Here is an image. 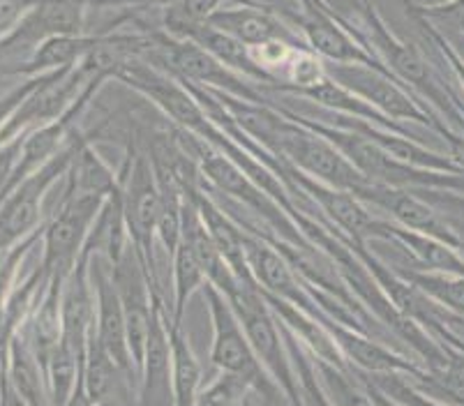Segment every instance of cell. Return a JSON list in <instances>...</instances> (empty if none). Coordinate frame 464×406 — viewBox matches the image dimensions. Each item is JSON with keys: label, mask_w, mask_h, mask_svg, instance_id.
Instances as JSON below:
<instances>
[{"label": "cell", "mask_w": 464, "mask_h": 406, "mask_svg": "<svg viewBox=\"0 0 464 406\" xmlns=\"http://www.w3.org/2000/svg\"><path fill=\"white\" fill-rule=\"evenodd\" d=\"M294 3H296V5H301L303 10H324V12H333L331 7H328L326 3H324V0H294ZM333 14H335V12H333Z\"/></svg>", "instance_id": "83f0119b"}, {"label": "cell", "mask_w": 464, "mask_h": 406, "mask_svg": "<svg viewBox=\"0 0 464 406\" xmlns=\"http://www.w3.org/2000/svg\"><path fill=\"white\" fill-rule=\"evenodd\" d=\"M246 231V259L247 268H250L252 279L256 282L264 294L276 295V298L286 300V303L296 304L301 310L310 312L316 319L322 316V310L312 303L310 294L303 286L301 277L289 261L285 259V254L276 247L273 243L264 238V236L255 234V231Z\"/></svg>", "instance_id": "9c48e42d"}, {"label": "cell", "mask_w": 464, "mask_h": 406, "mask_svg": "<svg viewBox=\"0 0 464 406\" xmlns=\"http://www.w3.org/2000/svg\"><path fill=\"white\" fill-rule=\"evenodd\" d=\"M273 155L319 183L356 194L361 201H365L374 189V183H370L368 178L362 176L331 141L289 118H286V125L282 127Z\"/></svg>", "instance_id": "277c9868"}, {"label": "cell", "mask_w": 464, "mask_h": 406, "mask_svg": "<svg viewBox=\"0 0 464 406\" xmlns=\"http://www.w3.org/2000/svg\"><path fill=\"white\" fill-rule=\"evenodd\" d=\"M169 342H171V391L174 406H194L201 391V365L194 355L192 344L169 316Z\"/></svg>", "instance_id": "9a60e30c"}, {"label": "cell", "mask_w": 464, "mask_h": 406, "mask_svg": "<svg viewBox=\"0 0 464 406\" xmlns=\"http://www.w3.org/2000/svg\"><path fill=\"white\" fill-rule=\"evenodd\" d=\"M91 285L92 294H95V325H92V333H95L104 353L139 386V376L137 370H134L132 353H130L123 303H121V295H118L116 285H113L111 261L107 259V254L91 252Z\"/></svg>", "instance_id": "52a82bcc"}, {"label": "cell", "mask_w": 464, "mask_h": 406, "mask_svg": "<svg viewBox=\"0 0 464 406\" xmlns=\"http://www.w3.org/2000/svg\"><path fill=\"white\" fill-rule=\"evenodd\" d=\"M416 197L423 198L425 203H430L432 208H437L439 213L446 215L450 222L458 227V222L464 224V192L462 189H411Z\"/></svg>", "instance_id": "7402d4cb"}, {"label": "cell", "mask_w": 464, "mask_h": 406, "mask_svg": "<svg viewBox=\"0 0 464 406\" xmlns=\"http://www.w3.org/2000/svg\"><path fill=\"white\" fill-rule=\"evenodd\" d=\"M413 19H416L420 25H423V33L430 37V42H432L434 51H437L439 56L444 58V63H446V65H449L450 74H453L455 83H458V88H459V91H462V95H464V61H462V58H459V53L453 49V46L449 44V40H446V37H444V33L437 31V28H434L432 24H428V21H425V19H419V16H413Z\"/></svg>", "instance_id": "cb8c5ba5"}, {"label": "cell", "mask_w": 464, "mask_h": 406, "mask_svg": "<svg viewBox=\"0 0 464 406\" xmlns=\"http://www.w3.org/2000/svg\"><path fill=\"white\" fill-rule=\"evenodd\" d=\"M67 185L77 194L109 198L121 189V173L111 171V167L97 155L95 148L83 137L67 171Z\"/></svg>", "instance_id": "5bb4252c"}, {"label": "cell", "mask_w": 464, "mask_h": 406, "mask_svg": "<svg viewBox=\"0 0 464 406\" xmlns=\"http://www.w3.org/2000/svg\"><path fill=\"white\" fill-rule=\"evenodd\" d=\"M398 3H402V5H404V10H407V14H409V12H411V7H413V0H398Z\"/></svg>", "instance_id": "f1b7e54d"}, {"label": "cell", "mask_w": 464, "mask_h": 406, "mask_svg": "<svg viewBox=\"0 0 464 406\" xmlns=\"http://www.w3.org/2000/svg\"><path fill=\"white\" fill-rule=\"evenodd\" d=\"M227 298H229L240 325L246 330L256 358L266 367L268 376L276 381V386L285 392L289 406H303L301 386H298L296 372L291 365L282 325L261 295L259 286L240 285L238 282V286L231 294H227Z\"/></svg>", "instance_id": "7a4b0ae2"}, {"label": "cell", "mask_w": 464, "mask_h": 406, "mask_svg": "<svg viewBox=\"0 0 464 406\" xmlns=\"http://www.w3.org/2000/svg\"><path fill=\"white\" fill-rule=\"evenodd\" d=\"M210 28L234 37L247 49L266 44V42H289L294 46L307 49L301 31L289 21L282 19L276 12L266 10V7L255 5V3H240L231 0L229 5L215 12L208 19Z\"/></svg>", "instance_id": "30bf717a"}, {"label": "cell", "mask_w": 464, "mask_h": 406, "mask_svg": "<svg viewBox=\"0 0 464 406\" xmlns=\"http://www.w3.org/2000/svg\"><path fill=\"white\" fill-rule=\"evenodd\" d=\"M231 0H179L176 5L162 10V31L169 35L185 37L189 31L208 24L210 16L229 5Z\"/></svg>", "instance_id": "ffe728a7"}, {"label": "cell", "mask_w": 464, "mask_h": 406, "mask_svg": "<svg viewBox=\"0 0 464 406\" xmlns=\"http://www.w3.org/2000/svg\"><path fill=\"white\" fill-rule=\"evenodd\" d=\"M282 335H285L286 349H289L291 365H294L298 386H301L303 406H335L331 400H328L326 391H324L322 379H319V374H316L310 351H307L305 346L301 344V340H298V337L294 335L291 330H286L285 325H282Z\"/></svg>", "instance_id": "d6986e66"}, {"label": "cell", "mask_w": 464, "mask_h": 406, "mask_svg": "<svg viewBox=\"0 0 464 406\" xmlns=\"http://www.w3.org/2000/svg\"><path fill=\"white\" fill-rule=\"evenodd\" d=\"M134 406H174L169 312L158 286H153V319H150L146 355H143L141 374H139V400Z\"/></svg>", "instance_id": "8fae6325"}, {"label": "cell", "mask_w": 464, "mask_h": 406, "mask_svg": "<svg viewBox=\"0 0 464 406\" xmlns=\"http://www.w3.org/2000/svg\"><path fill=\"white\" fill-rule=\"evenodd\" d=\"M121 198H123V218L130 240L137 247L143 266L149 268L153 286H158L153 256L160 215H162V192H160L153 160L143 150L130 152L125 160V169L121 171Z\"/></svg>", "instance_id": "5b68a950"}, {"label": "cell", "mask_w": 464, "mask_h": 406, "mask_svg": "<svg viewBox=\"0 0 464 406\" xmlns=\"http://www.w3.org/2000/svg\"><path fill=\"white\" fill-rule=\"evenodd\" d=\"M314 362V370L322 379V386L326 391L328 400L333 401L335 406H377V401L372 400L370 391L365 388L361 379L353 374L349 367H337L331 365V362H324V361H316L312 358Z\"/></svg>", "instance_id": "ac0fdd59"}, {"label": "cell", "mask_w": 464, "mask_h": 406, "mask_svg": "<svg viewBox=\"0 0 464 406\" xmlns=\"http://www.w3.org/2000/svg\"><path fill=\"white\" fill-rule=\"evenodd\" d=\"M411 16L425 19L434 28H439V31L462 33L464 35V0H450V3L434 7V10L413 12Z\"/></svg>", "instance_id": "603a6c76"}, {"label": "cell", "mask_w": 464, "mask_h": 406, "mask_svg": "<svg viewBox=\"0 0 464 406\" xmlns=\"http://www.w3.org/2000/svg\"><path fill=\"white\" fill-rule=\"evenodd\" d=\"M95 44V35H56L46 37L37 44L33 56L21 70V79H35V76L52 74V72L74 67L91 53Z\"/></svg>", "instance_id": "4fadbf2b"}, {"label": "cell", "mask_w": 464, "mask_h": 406, "mask_svg": "<svg viewBox=\"0 0 464 406\" xmlns=\"http://www.w3.org/2000/svg\"><path fill=\"white\" fill-rule=\"evenodd\" d=\"M201 291H204L206 304H208L210 312V324H213V346H210L213 365L218 370L246 379L252 391L259 392L266 406H277V400H280V395L285 397V392L276 386V381L268 376L266 367L256 358L229 298L210 282H206Z\"/></svg>", "instance_id": "3957f363"}, {"label": "cell", "mask_w": 464, "mask_h": 406, "mask_svg": "<svg viewBox=\"0 0 464 406\" xmlns=\"http://www.w3.org/2000/svg\"><path fill=\"white\" fill-rule=\"evenodd\" d=\"M171 268H174V310H171V321L176 325H183L188 300L192 298L194 291L204 289L208 277H206L199 256L194 254V249L183 238H180L176 252L171 254Z\"/></svg>", "instance_id": "2e32d148"}, {"label": "cell", "mask_w": 464, "mask_h": 406, "mask_svg": "<svg viewBox=\"0 0 464 406\" xmlns=\"http://www.w3.org/2000/svg\"><path fill=\"white\" fill-rule=\"evenodd\" d=\"M185 37L192 42H197L199 46H204L210 56L218 58L222 65H227L229 70H234L236 74H240L243 79H247V82L256 83V86H264V88H280V83H277L276 76L268 74L264 67L256 65V61L252 58V51L247 49L246 44H240L238 40L225 35V33L215 31V28H210L208 24L199 25V28H194V31H189Z\"/></svg>", "instance_id": "7c38bea8"}, {"label": "cell", "mask_w": 464, "mask_h": 406, "mask_svg": "<svg viewBox=\"0 0 464 406\" xmlns=\"http://www.w3.org/2000/svg\"><path fill=\"white\" fill-rule=\"evenodd\" d=\"M277 173H280V178L285 183L296 185V188L314 203L316 210L324 215V219L335 228L337 234L344 236L352 245L365 247L368 240H372L374 236H377L382 218L372 215V210H370L368 206H365V201H361L356 194L347 192V189L331 188V185L326 183H319L314 178L298 171L296 167H291L285 160L280 162Z\"/></svg>", "instance_id": "8992f818"}, {"label": "cell", "mask_w": 464, "mask_h": 406, "mask_svg": "<svg viewBox=\"0 0 464 406\" xmlns=\"http://www.w3.org/2000/svg\"><path fill=\"white\" fill-rule=\"evenodd\" d=\"M3 370H5V367H3V361H0V376H3Z\"/></svg>", "instance_id": "f546056e"}, {"label": "cell", "mask_w": 464, "mask_h": 406, "mask_svg": "<svg viewBox=\"0 0 464 406\" xmlns=\"http://www.w3.org/2000/svg\"><path fill=\"white\" fill-rule=\"evenodd\" d=\"M37 0H0V42L19 28Z\"/></svg>", "instance_id": "d4e9b609"}, {"label": "cell", "mask_w": 464, "mask_h": 406, "mask_svg": "<svg viewBox=\"0 0 464 406\" xmlns=\"http://www.w3.org/2000/svg\"><path fill=\"white\" fill-rule=\"evenodd\" d=\"M358 379H361V376H358ZM361 381H362V383H365V388H368V391H370L372 400L377 401V406H402V404H398V401H395V400H391V397H388L386 392H382V391H379V388H374L372 383H370V381H365V379H361Z\"/></svg>", "instance_id": "484cf974"}, {"label": "cell", "mask_w": 464, "mask_h": 406, "mask_svg": "<svg viewBox=\"0 0 464 406\" xmlns=\"http://www.w3.org/2000/svg\"><path fill=\"white\" fill-rule=\"evenodd\" d=\"M104 201L107 198L74 192L67 185L65 173L56 208L52 218L44 222V231H42L40 268L46 277V285L53 279L65 282L67 275L79 264L86 252L88 236L95 227V219L102 213Z\"/></svg>", "instance_id": "6da1fadb"}, {"label": "cell", "mask_w": 464, "mask_h": 406, "mask_svg": "<svg viewBox=\"0 0 464 406\" xmlns=\"http://www.w3.org/2000/svg\"><path fill=\"white\" fill-rule=\"evenodd\" d=\"M250 392L252 386L246 379L222 372L208 388L199 391L194 406H243Z\"/></svg>", "instance_id": "44dd1931"}, {"label": "cell", "mask_w": 464, "mask_h": 406, "mask_svg": "<svg viewBox=\"0 0 464 406\" xmlns=\"http://www.w3.org/2000/svg\"><path fill=\"white\" fill-rule=\"evenodd\" d=\"M391 266V264H388ZM407 282H411L419 291H423L432 303H437L441 310L449 314L464 319V277H455V275H441V273H425V270H411V268H398Z\"/></svg>", "instance_id": "e0dca14e"}, {"label": "cell", "mask_w": 464, "mask_h": 406, "mask_svg": "<svg viewBox=\"0 0 464 406\" xmlns=\"http://www.w3.org/2000/svg\"><path fill=\"white\" fill-rule=\"evenodd\" d=\"M446 3H450V0H413V7L409 14H413V12H423V10H434V7L439 5H446Z\"/></svg>", "instance_id": "4316f807"}, {"label": "cell", "mask_w": 464, "mask_h": 406, "mask_svg": "<svg viewBox=\"0 0 464 406\" xmlns=\"http://www.w3.org/2000/svg\"><path fill=\"white\" fill-rule=\"evenodd\" d=\"M365 203H370L372 208L382 210L386 215V219H391L398 227L416 231L420 236H428V238L439 240V243L450 245V247L464 254V236L459 234V228L446 215H441L430 203L416 197L411 189L374 185V189L368 194Z\"/></svg>", "instance_id": "ba28073f"}]
</instances>
